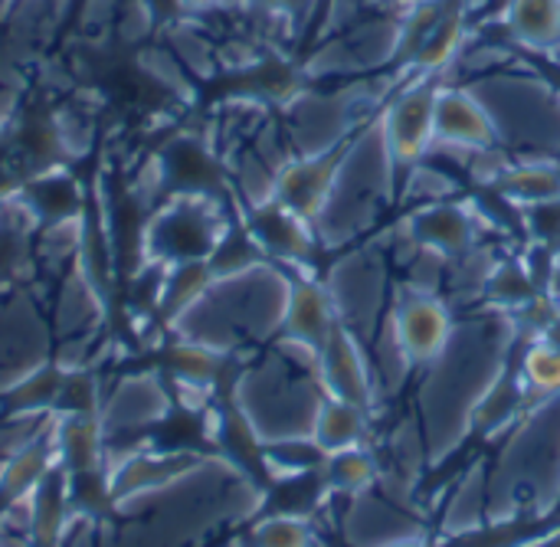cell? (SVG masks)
Here are the masks:
<instances>
[{
	"label": "cell",
	"mask_w": 560,
	"mask_h": 547,
	"mask_svg": "<svg viewBox=\"0 0 560 547\" xmlns=\"http://www.w3.org/2000/svg\"><path fill=\"white\" fill-rule=\"evenodd\" d=\"M292 282L259 259L210 279V286L174 318L184 341L226 351L243 341H266L285 322Z\"/></svg>",
	"instance_id": "obj_2"
},
{
	"label": "cell",
	"mask_w": 560,
	"mask_h": 547,
	"mask_svg": "<svg viewBox=\"0 0 560 547\" xmlns=\"http://www.w3.org/2000/svg\"><path fill=\"white\" fill-rule=\"evenodd\" d=\"M345 144L348 141H341L338 148H331L325 154L299 158L289 167H282L279 177H276V200L285 210H292L295 217L315 220L322 213V203H325L328 190H331V181H335V171L341 164Z\"/></svg>",
	"instance_id": "obj_12"
},
{
	"label": "cell",
	"mask_w": 560,
	"mask_h": 547,
	"mask_svg": "<svg viewBox=\"0 0 560 547\" xmlns=\"http://www.w3.org/2000/svg\"><path fill=\"white\" fill-rule=\"evenodd\" d=\"M397 161L390 154L381 118L368 121L354 138H348L341 164L335 171L331 190L315 217L325 243H345L368 230L390 200Z\"/></svg>",
	"instance_id": "obj_4"
},
{
	"label": "cell",
	"mask_w": 560,
	"mask_h": 547,
	"mask_svg": "<svg viewBox=\"0 0 560 547\" xmlns=\"http://www.w3.org/2000/svg\"><path fill=\"white\" fill-rule=\"evenodd\" d=\"M354 128V92L305 95L292 108V138L302 158L325 154Z\"/></svg>",
	"instance_id": "obj_11"
},
{
	"label": "cell",
	"mask_w": 560,
	"mask_h": 547,
	"mask_svg": "<svg viewBox=\"0 0 560 547\" xmlns=\"http://www.w3.org/2000/svg\"><path fill=\"white\" fill-rule=\"evenodd\" d=\"M328 295L338 322L358 338L374 341L384 299V266L374 253H351L328 272Z\"/></svg>",
	"instance_id": "obj_7"
},
{
	"label": "cell",
	"mask_w": 560,
	"mask_h": 547,
	"mask_svg": "<svg viewBox=\"0 0 560 547\" xmlns=\"http://www.w3.org/2000/svg\"><path fill=\"white\" fill-rule=\"evenodd\" d=\"M512 348V315L489 312L453 328L450 345L430 364L423 384V427L427 456L440 463L472 427V417L489 387L505 371Z\"/></svg>",
	"instance_id": "obj_1"
},
{
	"label": "cell",
	"mask_w": 560,
	"mask_h": 547,
	"mask_svg": "<svg viewBox=\"0 0 560 547\" xmlns=\"http://www.w3.org/2000/svg\"><path fill=\"white\" fill-rule=\"evenodd\" d=\"M249 547H312V528L299 515H276L253 528Z\"/></svg>",
	"instance_id": "obj_25"
},
{
	"label": "cell",
	"mask_w": 560,
	"mask_h": 547,
	"mask_svg": "<svg viewBox=\"0 0 560 547\" xmlns=\"http://www.w3.org/2000/svg\"><path fill=\"white\" fill-rule=\"evenodd\" d=\"M466 33H469V13H466V7L456 3V0H446L443 13L436 16L433 30L427 33V39H423L413 66L420 72H440V69H446L459 56V49L466 43Z\"/></svg>",
	"instance_id": "obj_18"
},
{
	"label": "cell",
	"mask_w": 560,
	"mask_h": 547,
	"mask_svg": "<svg viewBox=\"0 0 560 547\" xmlns=\"http://www.w3.org/2000/svg\"><path fill=\"white\" fill-rule=\"evenodd\" d=\"M364 433H368V410L335 400V397H325V404L315 417V430H312V443L325 456L361 446Z\"/></svg>",
	"instance_id": "obj_19"
},
{
	"label": "cell",
	"mask_w": 560,
	"mask_h": 547,
	"mask_svg": "<svg viewBox=\"0 0 560 547\" xmlns=\"http://www.w3.org/2000/svg\"><path fill=\"white\" fill-rule=\"evenodd\" d=\"M522 502L535 512H548L560 496V394L541 404L525 427L515 433L512 446L505 450L502 466L495 469L492 492H489V515L499 522Z\"/></svg>",
	"instance_id": "obj_5"
},
{
	"label": "cell",
	"mask_w": 560,
	"mask_h": 547,
	"mask_svg": "<svg viewBox=\"0 0 560 547\" xmlns=\"http://www.w3.org/2000/svg\"><path fill=\"white\" fill-rule=\"evenodd\" d=\"M505 30L532 53H558L560 0H505Z\"/></svg>",
	"instance_id": "obj_17"
},
{
	"label": "cell",
	"mask_w": 560,
	"mask_h": 547,
	"mask_svg": "<svg viewBox=\"0 0 560 547\" xmlns=\"http://www.w3.org/2000/svg\"><path fill=\"white\" fill-rule=\"evenodd\" d=\"M390 328L413 364H433L450 345L456 325L440 299H433L430 292L407 289L397 302V312L390 315Z\"/></svg>",
	"instance_id": "obj_9"
},
{
	"label": "cell",
	"mask_w": 560,
	"mask_h": 547,
	"mask_svg": "<svg viewBox=\"0 0 560 547\" xmlns=\"http://www.w3.org/2000/svg\"><path fill=\"white\" fill-rule=\"evenodd\" d=\"M486 512H489V502H486V476H482V469H472V476L459 486V496H453V505L446 512V532L479 528V522H482Z\"/></svg>",
	"instance_id": "obj_23"
},
{
	"label": "cell",
	"mask_w": 560,
	"mask_h": 547,
	"mask_svg": "<svg viewBox=\"0 0 560 547\" xmlns=\"http://www.w3.org/2000/svg\"><path fill=\"white\" fill-rule=\"evenodd\" d=\"M436 95L440 85L423 79L407 85L381 115L390 154L397 164H417L436 141Z\"/></svg>",
	"instance_id": "obj_8"
},
{
	"label": "cell",
	"mask_w": 560,
	"mask_h": 547,
	"mask_svg": "<svg viewBox=\"0 0 560 547\" xmlns=\"http://www.w3.org/2000/svg\"><path fill=\"white\" fill-rule=\"evenodd\" d=\"M472 95L489 112L499 141L551 161L560 154V89L541 75H479Z\"/></svg>",
	"instance_id": "obj_6"
},
{
	"label": "cell",
	"mask_w": 560,
	"mask_h": 547,
	"mask_svg": "<svg viewBox=\"0 0 560 547\" xmlns=\"http://www.w3.org/2000/svg\"><path fill=\"white\" fill-rule=\"evenodd\" d=\"M377 476H381L377 463L361 446L325 456V479L341 496H364L377 482Z\"/></svg>",
	"instance_id": "obj_21"
},
{
	"label": "cell",
	"mask_w": 560,
	"mask_h": 547,
	"mask_svg": "<svg viewBox=\"0 0 560 547\" xmlns=\"http://www.w3.org/2000/svg\"><path fill=\"white\" fill-rule=\"evenodd\" d=\"M410 184H417V187H413V194H430V200H433V203H436L440 197L453 194V181H450V177H443V174H436V171H430V167H420V171L410 177Z\"/></svg>",
	"instance_id": "obj_27"
},
{
	"label": "cell",
	"mask_w": 560,
	"mask_h": 547,
	"mask_svg": "<svg viewBox=\"0 0 560 547\" xmlns=\"http://www.w3.org/2000/svg\"><path fill=\"white\" fill-rule=\"evenodd\" d=\"M223 0H177V7L180 10H190V13H203V10H213V7H220Z\"/></svg>",
	"instance_id": "obj_30"
},
{
	"label": "cell",
	"mask_w": 560,
	"mask_h": 547,
	"mask_svg": "<svg viewBox=\"0 0 560 547\" xmlns=\"http://www.w3.org/2000/svg\"><path fill=\"white\" fill-rule=\"evenodd\" d=\"M551 299L560 309V266H555V272H551Z\"/></svg>",
	"instance_id": "obj_31"
},
{
	"label": "cell",
	"mask_w": 560,
	"mask_h": 547,
	"mask_svg": "<svg viewBox=\"0 0 560 547\" xmlns=\"http://www.w3.org/2000/svg\"><path fill=\"white\" fill-rule=\"evenodd\" d=\"M167 414V394L154 377H128L102 407V430H138L158 423Z\"/></svg>",
	"instance_id": "obj_15"
},
{
	"label": "cell",
	"mask_w": 560,
	"mask_h": 547,
	"mask_svg": "<svg viewBox=\"0 0 560 547\" xmlns=\"http://www.w3.org/2000/svg\"><path fill=\"white\" fill-rule=\"evenodd\" d=\"M407 230L410 236L423 246V249H433L440 256H463L472 240H476V223L472 217L456 207V203H430L423 210H417L410 220H407Z\"/></svg>",
	"instance_id": "obj_14"
},
{
	"label": "cell",
	"mask_w": 560,
	"mask_h": 547,
	"mask_svg": "<svg viewBox=\"0 0 560 547\" xmlns=\"http://www.w3.org/2000/svg\"><path fill=\"white\" fill-rule=\"evenodd\" d=\"M522 381L509 371L499 374V381L489 387V394L482 397L476 417H472V427L486 430V433H495V430H505L515 414H518V404H522Z\"/></svg>",
	"instance_id": "obj_22"
},
{
	"label": "cell",
	"mask_w": 560,
	"mask_h": 547,
	"mask_svg": "<svg viewBox=\"0 0 560 547\" xmlns=\"http://www.w3.org/2000/svg\"><path fill=\"white\" fill-rule=\"evenodd\" d=\"M318 371H322V384L325 394L345 404H354L361 410H368L374 404V374L371 364L358 345V338L338 322L335 331L328 335L322 358H318Z\"/></svg>",
	"instance_id": "obj_10"
},
{
	"label": "cell",
	"mask_w": 560,
	"mask_h": 547,
	"mask_svg": "<svg viewBox=\"0 0 560 547\" xmlns=\"http://www.w3.org/2000/svg\"><path fill=\"white\" fill-rule=\"evenodd\" d=\"M522 377L532 391L545 394V397H555L560 394V351L538 341L525 351V361H522Z\"/></svg>",
	"instance_id": "obj_24"
},
{
	"label": "cell",
	"mask_w": 560,
	"mask_h": 547,
	"mask_svg": "<svg viewBox=\"0 0 560 547\" xmlns=\"http://www.w3.org/2000/svg\"><path fill=\"white\" fill-rule=\"evenodd\" d=\"M541 341L560 351V309L558 305H555V312L548 315V322L541 325Z\"/></svg>",
	"instance_id": "obj_28"
},
{
	"label": "cell",
	"mask_w": 560,
	"mask_h": 547,
	"mask_svg": "<svg viewBox=\"0 0 560 547\" xmlns=\"http://www.w3.org/2000/svg\"><path fill=\"white\" fill-rule=\"evenodd\" d=\"M335 325H338V315H335L328 289L315 286V282H292L289 309H285V322H282V328L289 331L285 338H295V341L322 351L328 335L335 331Z\"/></svg>",
	"instance_id": "obj_16"
},
{
	"label": "cell",
	"mask_w": 560,
	"mask_h": 547,
	"mask_svg": "<svg viewBox=\"0 0 560 547\" xmlns=\"http://www.w3.org/2000/svg\"><path fill=\"white\" fill-rule=\"evenodd\" d=\"M253 3H262L266 10H276V13H292L302 3H308V0H253Z\"/></svg>",
	"instance_id": "obj_29"
},
{
	"label": "cell",
	"mask_w": 560,
	"mask_h": 547,
	"mask_svg": "<svg viewBox=\"0 0 560 547\" xmlns=\"http://www.w3.org/2000/svg\"><path fill=\"white\" fill-rule=\"evenodd\" d=\"M436 141L463 151H486L499 144L495 125L469 85L440 89L436 95Z\"/></svg>",
	"instance_id": "obj_13"
},
{
	"label": "cell",
	"mask_w": 560,
	"mask_h": 547,
	"mask_svg": "<svg viewBox=\"0 0 560 547\" xmlns=\"http://www.w3.org/2000/svg\"><path fill=\"white\" fill-rule=\"evenodd\" d=\"M535 547H560V532H555L551 538H545L541 545H535Z\"/></svg>",
	"instance_id": "obj_33"
},
{
	"label": "cell",
	"mask_w": 560,
	"mask_h": 547,
	"mask_svg": "<svg viewBox=\"0 0 560 547\" xmlns=\"http://www.w3.org/2000/svg\"><path fill=\"white\" fill-rule=\"evenodd\" d=\"M318 358L322 351L295 338H282L279 351L262 368L240 377V414L256 440L269 446L289 440H312L315 417L328 397Z\"/></svg>",
	"instance_id": "obj_3"
},
{
	"label": "cell",
	"mask_w": 560,
	"mask_h": 547,
	"mask_svg": "<svg viewBox=\"0 0 560 547\" xmlns=\"http://www.w3.org/2000/svg\"><path fill=\"white\" fill-rule=\"evenodd\" d=\"M499 302L505 305H532L538 299V289L528 276V269H522L518 263H499L489 276L486 286Z\"/></svg>",
	"instance_id": "obj_26"
},
{
	"label": "cell",
	"mask_w": 560,
	"mask_h": 547,
	"mask_svg": "<svg viewBox=\"0 0 560 547\" xmlns=\"http://www.w3.org/2000/svg\"><path fill=\"white\" fill-rule=\"evenodd\" d=\"M384 547H427V545H420L417 538H404V542H394V545H384Z\"/></svg>",
	"instance_id": "obj_32"
},
{
	"label": "cell",
	"mask_w": 560,
	"mask_h": 547,
	"mask_svg": "<svg viewBox=\"0 0 560 547\" xmlns=\"http://www.w3.org/2000/svg\"><path fill=\"white\" fill-rule=\"evenodd\" d=\"M502 190L525 203H548L560 200V171L551 161H528V164H509V171L495 181Z\"/></svg>",
	"instance_id": "obj_20"
}]
</instances>
